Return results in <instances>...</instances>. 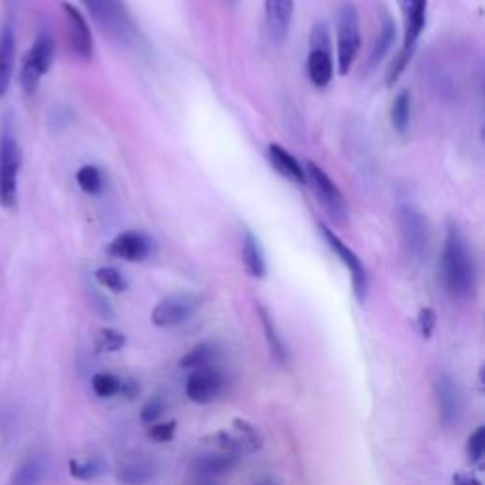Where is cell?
Segmentation results:
<instances>
[{
	"instance_id": "obj_37",
	"label": "cell",
	"mask_w": 485,
	"mask_h": 485,
	"mask_svg": "<svg viewBox=\"0 0 485 485\" xmlns=\"http://www.w3.org/2000/svg\"><path fill=\"white\" fill-rule=\"evenodd\" d=\"M453 485H481V481L473 474L459 473V474L453 476Z\"/></svg>"
},
{
	"instance_id": "obj_14",
	"label": "cell",
	"mask_w": 485,
	"mask_h": 485,
	"mask_svg": "<svg viewBox=\"0 0 485 485\" xmlns=\"http://www.w3.org/2000/svg\"><path fill=\"white\" fill-rule=\"evenodd\" d=\"M154 241L142 232L119 234L109 247V254L126 262H142L152 254Z\"/></svg>"
},
{
	"instance_id": "obj_2",
	"label": "cell",
	"mask_w": 485,
	"mask_h": 485,
	"mask_svg": "<svg viewBox=\"0 0 485 485\" xmlns=\"http://www.w3.org/2000/svg\"><path fill=\"white\" fill-rule=\"evenodd\" d=\"M400 13L404 19V42L402 50L398 53V58L395 63L390 65L389 71V82L393 84L400 78V74L406 69V65L412 58L413 48L420 40L425 23H427V0H398Z\"/></svg>"
},
{
	"instance_id": "obj_5",
	"label": "cell",
	"mask_w": 485,
	"mask_h": 485,
	"mask_svg": "<svg viewBox=\"0 0 485 485\" xmlns=\"http://www.w3.org/2000/svg\"><path fill=\"white\" fill-rule=\"evenodd\" d=\"M305 182H309L315 197L319 199V204L325 209L328 217L343 224L347 220V201L343 194L340 192V188L332 182V179L327 174V171L319 167L313 161H307L305 164Z\"/></svg>"
},
{
	"instance_id": "obj_39",
	"label": "cell",
	"mask_w": 485,
	"mask_h": 485,
	"mask_svg": "<svg viewBox=\"0 0 485 485\" xmlns=\"http://www.w3.org/2000/svg\"><path fill=\"white\" fill-rule=\"evenodd\" d=\"M252 485H277V481H275V480H272V478H264V480L256 481V483H252Z\"/></svg>"
},
{
	"instance_id": "obj_11",
	"label": "cell",
	"mask_w": 485,
	"mask_h": 485,
	"mask_svg": "<svg viewBox=\"0 0 485 485\" xmlns=\"http://www.w3.org/2000/svg\"><path fill=\"white\" fill-rule=\"evenodd\" d=\"M320 234H322V239L327 241V245L332 249V252L338 256V258L343 262V266L349 269V273H351V279H353V290L357 294V298L362 302L364 296H366V290H368V275H366V269H364L362 262L358 256L349 249L345 242L338 237L334 235V232L330 230L328 226L320 224Z\"/></svg>"
},
{
	"instance_id": "obj_16",
	"label": "cell",
	"mask_w": 485,
	"mask_h": 485,
	"mask_svg": "<svg viewBox=\"0 0 485 485\" xmlns=\"http://www.w3.org/2000/svg\"><path fill=\"white\" fill-rule=\"evenodd\" d=\"M436 390V400H438V410H440V420L446 427H451L459 420L461 413V396L459 389L453 383L451 377L440 375L435 385Z\"/></svg>"
},
{
	"instance_id": "obj_17",
	"label": "cell",
	"mask_w": 485,
	"mask_h": 485,
	"mask_svg": "<svg viewBox=\"0 0 485 485\" xmlns=\"http://www.w3.org/2000/svg\"><path fill=\"white\" fill-rule=\"evenodd\" d=\"M294 18V0H266L267 29L273 40L282 42L287 38Z\"/></svg>"
},
{
	"instance_id": "obj_30",
	"label": "cell",
	"mask_w": 485,
	"mask_h": 485,
	"mask_svg": "<svg viewBox=\"0 0 485 485\" xmlns=\"http://www.w3.org/2000/svg\"><path fill=\"white\" fill-rule=\"evenodd\" d=\"M76 181L89 196H97L103 190V173L96 166H84L76 173Z\"/></svg>"
},
{
	"instance_id": "obj_21",
	"label": "cell",
	"mask_w": 485,
	"mask_h": 485,
	"mask_svg": "<svg viewBox=\"0 0 485 485\" xmlns=\"http://www.w3.org/2000/svg\"><path fill=\"white\" fill-rule=\"evenodd\" d=\"M158 476V466L148 459H133L119 468L118 480L124 485H150Z\"/></svg>"
},
{
	"instance_id": "obj_29",
	"label": "cell",
	"mask_w": 485,
	"mask_h": 485,
	"mask_svg": "<svg viewBox=\"0 0 485 485\" xmlns=\"http://www.w3.org/2000/svg\"><path fill=\"white\" fill-rule=\"evenodd\" d=\"M126 345V335L114 328H101L96 335L97 353H116Z\"/></svg>"
},
{
	"instance_id": "obj_15",
	"label": "cell",
	"mask_w": 485,
	"mask_h": 485,
	"mask_svg": "<svg viewBox=\"0 0 485 485\" xmlns=\"http://www.w3.org/2000/svg\"><path fill=\"white\" fill-rule=\"evenodd\" d=\"M63 10L66 16V27H69V40L73 51L80 59H89L93 56V38L84 16L80 13L78 8H74L69 3L63 4Z\"/></svg>"
},
{
	"instance_id": "obj_25",
	"label": "cell",
	"mask_w": 485,
	"mask_h": 485,
	"mask_svg": "<svg viewBox=\"0 0 485 485\" xmlns=\"http://www.w3.org/2000/svg\"><path fill=\"white\" fill-rule=\"evenodd\" d=\"M258 315H260V320H262V327H264V332H266V340H267V345H269V351H272V357L282 364L287 360V349H285V343H282L281 335L277 332V327L275 322L272 319V315L267 313L266 307H258Z\"/></svg>"
},
{
	"instance_id": "obj_27",
	"label": "cell",
	"mask_w": 485,
	"mask_h": 485,
	"mask_svg": "<svg viewBox=\"0 0 485 485\" xmlns=\"http://www.w3.org/2000/svg\"><path fill=\"white\" fill-rule=\"evenodd\" d=\"M91 387H93V393H96L97 396L101 398H112L116 395H119L121 390V380L118 375L114 373H96L91 380Z\"/></svg>"
},
{
	"instance_id": "obj_8",
	"label": "cell",
	"mask_w": 485,
	"mask_h": 485,
	"mask_svg": "<svg viewBox=\"0 0 485 485\" xmlns=\"http://www.w3.org/2000/svg\"><path fill=\"white\" fill-rule=\"evenodd\" d=\"M53 56H56V44L53 38L48 33L38 35L35 40L33 48L29 50L21 69V88L27 96H33L36 91L40 78H42L53 63Z\"/></svg>"
},
{
	"instance_id": "obj_28",
	"label": "cell",
	"mask_w": 485,
	"mask_h": 485,
	"mask_svg": "<svg viewBox=\"0 0 485 485\" xmlns=\"http://www.w3.org/2000/svg\"><path fill=\"white\" fill-rule=\"evenodd\" d=\"M69 473L74 480L89 481V480H96L97 476H101L104 473V465L99 459H89V461L71 459L69 461Z\"/></svg>"
},
{
	"instance_id": "obj_6",
	"label": "cell",
	"mask_w": 485,
	"mask_h": 485,
	"mask_svg": "<svg viewBox=\"0 0 485 485\" xmlns=\"http://www.w3.org/2000/svg\"><path fill=\"white\" fill-rule=\"evenodd\" d=\"M360 50V19L353 4H343L338 13V69L347 74Z\"/></svg>"
},
{
	"instance_id": "obj_7",
	"label": "cell",
	"mask_w": 485,
	"mask_h": 485,
	"mask_svg": "<svg viewBox=\"0 0 485 485\" xmlns=\"http://www.w3.org/2000/svg\"><path fill=\"white\" fill-rule=\"evenodd\" d=\"M209 443L219 451L232 455H249L262 448V435L258 428L245 420H234L230 430H219L209 438Z\"/></svg>"
},
{
	"instance_id": "obj_22",
	"label": "cell",
	"mask_w": 485,
	"mask_h": 485,
	"mask_svg": "<svg viewBox=\"0 0 485 485\" xmlns=\"http://www.w3.org/2000/svg\"><path fill=\"white\" fill-rule=\"evenodd\" d=\"M48 474V466L42 457H29L25 459L8 481V485H42Z\"/></svg>"
},
{
	"instance_id": "obj_32",
	"label": "cell",
	"mask_w": 485,
	"mask_h": 485,
	"mask_svg": "<svg viewBox=\"0 0 485 485\" xmlns=\"http://www.w3.org/2000/svg\"><path fill=\"white\" fill-rule=\"evenodd\" d=\"M395 27L393 23H390L389 19L383 23L381 27V31H380V36H377L375 40V46H373V51H372V63H380L383 58H385V53L389 51L390 44H393V38H395Z\"/></svg>"
},
{
	"instance_id": "obj_3",
	"label": "cell",
	"mask_w": 485,
	"mask_h": 485,
	"mask_svg": "<svg viewBox=\"0 0 485 485\" xmlns=\"http://www.w3.org/2000/svg\"><path fill=\"white\" fill-rule=\"evenodd\" d=\"M101 31L118 42H129L135 36V25L124 0H82Z\"/></svg>"
},
{
	"instance_id": "obj_13",
	"label": "cell",
	"mask_w": 485,
	"mask_h": 485,
	"mask_svg": "<svg viewBox=\"0 0 485 485\" xmlns=\"http://www.w3.org/2000/svg\"><path fill=\"white\" fill-rule=\"evenodd\" d=\"M224 390V375L212 366L196 370L186 381V395L196 404L217 400Z\"/></svg>"
},
{
	"instance_id": "obj_9",
	"label": "cell",
	"mask_w": 485,
	"mask_h": 485,
	"mask_svg": "<svg viewBox=\"0 0 485 485\" xmlns=\"http://www.w3.org/2000/svg\"><path fill=\"white\" fill-rule=\"evenodd\" d=\"M330 40L325 25H317L312 35V51L307 58V74L312 84L327 88L334 76V61L330 56Z\"/></svg>"
},
{
	"instance_id": "obj_20",
	"label": "cell",
	"mask_w": 485,
	"mask_h": 485,
	"mask_svg": "<svg viewBox=\"0 0 485 485\" xmlns=\"http://www.w3.org/2000/svg\"><path fill=\"white\" fill-rule=\"evenodd\" d=\"M267 156L269 161H272V166L275 167V171L282 177L296 182V184H304L305 182V171L300 166V161L296 159L289 150H285L281 144H269L267 148Z\"/></svg>"
},
{
	"instance_id": "obj_34",
	"label": "cell",
	"mask_w": 485,
	"mask_h": 485,
	"mask_svg": "<svg viewBox=\"0 0 485 485\" xmlns=\"http://www.w3.org/2000/svg\"><path fill=\"white\" fill-rule=\"evenodd\" d=\"M166 408L167 406H166L164 396L158 395V396L150 398L144 404V408L141 410V421L146 423V425H154L159 420V417L166 413Z\"/></svg>"
},
{
	"instance_id": "obj_31",
	"label": "cell",
	"mask_w": 485,
	"mask_h": 485,
	"mask_svg": "<svg viewBox=\"0 0 485 485\" xmlns=\"http://www.w3.org/2000/svg\"><path fill=\"white\" fill-rule=\"evenodd\" d=\"M96 279L101 287L104 289H109L116 294L119 292H124L127 289V281L126 277L121 275L116 267H101L96 272Z\"/></svg>"
},
{
	"instance_id": "obj_38",
	"label": "cell",
	"mask_w": 485,
	"mask_h": 485,
	"mask_svg": "<svg viewBox=\"0 0 485 485\" xmlns=\"http://www.w3.org/2000/svg\"><path fill=\"white\" fill-rule=\"evenodd\" d=\"M188 485H219L217 478H209V476H199V474H192L190 481Z\"/></svg>"
},
{
	"instance_id": "obj_12",
	"label": "cell",
	"mask_w": 485,
	"mask_h": 485,
	"mask_svg": "<svg viewBox=\"0 0 485 485\" xmlns=\"http://www.w3.org/2000/svg\"><path fill=\"white\" fill-rule=\"evenodd\" d=\"M197 309V300L192 294H177L161 300L152 312V322L158 328L179 327L190 319Z\"/></svg>"
},
{
	"instance_id": "obj_35",
	"label": "cell",
	"mask_w": 485,
	"mask_h": 485,
	"mask_svg": "<svg viewBox=\"0 0 485 485\" xmlns=\"http://www.w3.org/2000/svg\"><path fill=\"white\" fill-rule=\"evenodd\" d=\"M417 325H420V332L423 338H430L436 327V313L430 307H425L420 312V317H417Z\"/></svg>"
},
{
	"instance_id": "obj_24",
	"label": "cell",
	"mask_w": 485,
	"mask_h": 485,
	"mask_svg": "<svg viewBox=\"0 0 485 485\" xmlns=\"http://www.w3.org/2000/svg\"><path fill=\"white\" fill-rule=\"evenodd\" d=\"M219 353L220 349L214 345V343H199L196 345L190 353H186L182 358H181V366L182 368H194V370H199V368H207L211 366V364L219 358Z\"/></svg>"
},
{
	"instance_id": "obj_19",
	"label": "cell",
	"mask_w": 485,
	"mask_h": 485,
	"mask_svg": "<svg viewBox=\"0 0 485 485\" xmlns=\"http://www.w3.org/2000/svg\"><path fill=\"white\" fill-rule=\"evenodd\" d=\"M13 65H16V35H13L12 25L6 23L0 29V97L10 88Z\"/></svg>"
},
{
	"instance_id": "obj_36",
	"label": "cell",
	"mask_w": 485,
	"mask_h": 485,
	"mask_svg": "<svg viewBox=\"0 0 485 485\" xmlns=\"http://www.w3.org/2000/svg\"><path fill=\"white\" fill-rule=\"evenodd\" d=\"M174 430H177V423L174 421H169V423H161V425H154L150 428V433H148V436H150L154 442H171L173 436H174Z\"/></svg>"
},
{
	"instance_id": "obj_4",
	"label": "cell",
	"mask_w": 485,
	"mask_h": 485,
	"mask_svg": "<svg viewBox=\"0 0 485 485\" xmlns=\"http://www.w3.org/2000/svg\"><path fill=\"white\" fill-rule=\"evenodd\" d=\"M21 167L19 144L10 127L0 135V205L10 209L18 201V173Z\"/></svg>"
},
{
	"instance_id": "obj_18",
	"label": "cell",
	"mask_w": 485,
	"mask_h": 485,
	"mask_svg": "<svg viewBox=\"0 0 485 485\" xmlns=\"http://www.w3.org/2000/svg\"><path fill=\"white\" fill-rule=\"evenodd\" d=\"M239 463V457L224 451H209L199 455L192 463V474L209 476V478H220L222 474L230 473V470Z\"/></svg>"
},
{
	"instance_id": "obj_1",
	"label": "cell",
	"mask_w": 485,
	"mask_h": 485,
	"mask_svg": "<svg viewBox=\"0 0 485 485\" xmlns=\"http://www.w3.org/2000/svg\"><path fill=\"white\" fill-rule=\"evenodd\" d=\"M440 269L443 287H446L453 298H470L474 294L478 281L476 262L463 232L457 226H450L448 230Z\"/></svg>"
},
{
	"instance_id": "obj_10",
	"label": "cell",
	"mask_w": 485,
	"mask_h": 485,
	"mask_svg": "<svg viewBox=\"0 0 485 485\" xmlns=\"http://www.w3.org/2000/svg\"><path fill=\"white\" fill-rule=\"evenodd\" d=\"M398 224L408 254L413 260H421L428 247V227L423 214L412 205H402L398 209Z\"/></svg>"
},
{
	"instance_id": "obj_33",
	"label": "cell",
	"mask_w": 485,
	"mask_h": 485,
	"mask_svg": "<svg viewBox=\"0 0 485 485\" xmlns=\"http://www.w3.org/2000/svg\"><path fill=\"white\" fill-rule=\"evenodd\" d=\"M483 453H485V428L478 427L466 443L468 461L473 465H480L483 461Z\"/></svg>"
},
{
	"instance_id": "obj_23",
	"label": "cell",
	"mask_w": 485,
	"mask_h": 485,
	"mask_svg": "<svg viewBox=\"0 0 485 485\" xmlns=\"http://www.w3.org/2000/svg\"><path fill=\"white\" fill-rule=\"evenodd\" d=\"M242 264H245V269L250 277L262 279L266 275V260L262 249L250 232H247L245 239H242Z\"/></svg>"
},
{
	"instance_id": "obj_26",
	"label": "cell",
	"mask_w": 485,
	"mask_h": 485,
	"mask_svg": "<svg viewBox=\"0 0 485 485\" xmlns=\"http://www.w3.org/2000/svg\"><path fill=\"white\" fill-rule=\"evenodd\" d=\"M410 116H412V97L408 91H400L393 103V109H390V121H393V127L398 133L406 131L410 126Z\"/></svg>"
}]
</instances>
